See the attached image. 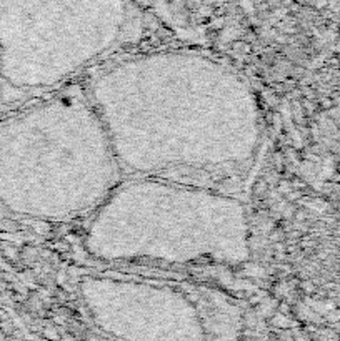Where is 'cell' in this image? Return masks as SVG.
Masks as SVG:
<instances>
[{
    "label": "cell",
    "mask_w": 340,
    "mask_h": 341,
    "mask_svg": "<svg viewBox=\"0 0 340 341\" xmlns=\"http://www.w3.org/2000/svg\"><path fill=\"white\" fill-rule=\"evenodd\" d=\"M88 100L120 168L222 190L242 181L260 148V117L249 83L193 52L119 60L90 85Z\"/></svg>",
    "instance_id": "6da1fadb"
},
{
    "label": "cell",
    "mask_w": 340,
    "mask_h": 341,
    "mask_svg": "<svg viewBox=\"0 0 340 341\" xmlns=\"http://www.w3.org/2000/svg\"><path fill=\"white\" fill-rule=\"evenodd\" d=\"M120 168L88 97L62 93L0 120V213L62 220L95 210Z\"/></svg>",
    "instance_id": "7a4b0ae2"
},
{
    "label": "cell",
    "mask_w": 340,
    "mask_h": 341,
    "mask_svg": "<svg viewBox=\"0 0 340 341\" xmlns=\"http://www.w3.org/2000/svg\"><path fill=\"white\" fill-rule=\"evenodd\" d=\"M85 248L107 261L238 265L249 258L245 208L222 190L137 178L95 208Z\"/></svg>",
    "instance_id": "3957f363"
},
{
    "label": "cell",
    "mask_w": 340,
    "mask_h": 341,
    "mask_svg": "<svg viewBox=\"0 0 340 341\" xmlns=\"http://www.w3.org/2000/svg\"><path fill=\"white\" fill-rule=\"evenodd\" d=\"M125 25L124 0H0V108L102 59Z\"/></svg>",
    "instance_id": "277c9868"
},
{
    "label": "cell",
    "mask_w": 340,
    "mask_h": 341,
    "mask_svg": "<svg viewBox=\"0 0 340 341\" xmlns=\"http://www.w3.org/2000/svg\"><path fill=\"white\" fill-rule=\"evenodd\" d=\"M82 296L100 330L127 340H200L197 308L175 290L113 278H87Z\"/></svg>",
    "instance_id": "5b68a950"
}]
</instances>
